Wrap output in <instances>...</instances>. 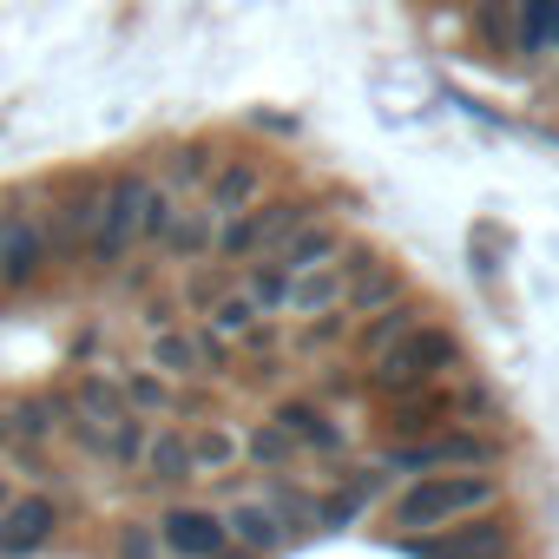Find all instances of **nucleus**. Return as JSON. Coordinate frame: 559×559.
<instances>
[{"label": "nucleus", "instance_id": "obj_17", "mask_svg": "<svg viewBox=\"0 0 559 559\" xmlns=\"http://www.w3.org/2000/svg\"><path fill=\"white\" fill-rule=\"evenodd\" d=\"M395 297H408V284H402V270L395 263H362L356 276H349V290H343V310L349 317H376L382 304H395Z\"/></svg>", "mask_w": 559, "mask_h": 559}, {"label": "nucleus", "instance_id": "obj_3", "mask_svg": "<svg viewBox=\"0 0 559 559\" xmlns=\"http://www.w3.org/2000/svg\"><path fill=\"white\" fill-rule=\"evenodd\" d=\"M145 191H152V178H145V171H132V165L106 178V191H99V224H93V243H86V257H93L99 270H119V263L132 257Z\"/></svg>", "mask_w": 559, "mask_h": 559}, {"label": "nucleus", "instance_id": "obj_27", "mask_svg": "<svg viewBox=\"0 0 559 559\" xmlns=\"http://www.w3.org/2000/svg\"><path fill=\"white\" fill-rule=\"evenodd\" d=\"M145 441H152V428L126 408V415L106 428V461H112V467H139V461H145Z\"/></svg>", "mask_w": 559, "mask_h": 559}, {"label": "nucleus", "instance_id": "obj_35", "mask_svg": "<svg viewBox=\"0 0 559 559\" xmlns=\"http://www.w3.org/2000/svg\"><path fill=\"white\" fill-rule=\"evenodd\" d=\"M211 559H257V552H250V546H230V539H224V546H217Z\"/></svg>", "mask_w": 559, "mask_h": 559}, {"label": "nucleus", "instance_id": "obj_33", "mask_svg": "<svg viewBox=\"0 0 559 559\" xmlns=\"http://www.w3.org/2000/svg\"><path fill=\"white\" fill-rule=\"evenodd\" d=\"M243 454L257 461V467H284L290 454H297V441L276 428V421H263V428H250V441H243Z\"/></svg>", "mask_w": 559, "mask_h": 559}, {"label": "nucleus", "instance_id": "obj_24", "mask_svg": "<svg viewBox=\"0 0 559 559\" xmlns=\"http://www.w3.org/2000/svg\"><path fill=\"white\" fill-rule=\"evenodd\" d=\"M67 408H73L67 395H27V402L8 415V428H14V441H47V435L67 421Z\"/></svg>", "mask_w": 559, "mask_h": 559}, {"label": "nucleus", "instance_id": "obj_6", "mask_svg": "<svg viewBox=\"0 0 559 559\" xmlns=\"http://www.w3.org/2000/svg\"><path fill=\"white\" fill-rule=\"evenodd\" d=\"M408 546L421 559H507L513 552V520L507 513H467V520H448L435 533H408Z\"/></svg>", "mask_w": 559, "mask_h": 559}, {"label": "nucleus", "instance_id": "obj_8", "mask_svg": "<svg viewBox=\"0 0 559 559\" xmlns=\"http://www.w3.org/2000/svg\"><path fill=\"white\" fill-rule=\"evenodd\" d=\"M493 441L487 435H415L389 448V467L402 474H441V467H493Z\"/></svg>", "mask_w": 559, "mask_h": 559}, {"label": "nucleus", "instance_id": "obj_29", "mask_svg": "<svg viewBox=\"0 0 559 559\" xmlns=\"http://www.w3.org/2000/svg\"><path fill=\"white\" fill-rule=\"evenodd\" d=\"M73 408L112 428V421L126 415V389H119V382H106V376H86V382H80V395H73Z\"/></svg>", "mask_w": 559, "mask_h": 559}, {"label": "nucleus", "instance_id": "obj_23", "mask_svg": "<svg viewBox=\"0 0 559 559\" xmlns=\"http://www.w3.org/2000/svg\"><path fill=\"white\" fill-rule=\"evenodd\" d=\"M546 47H559V0H520V27H513V53L539 60Z\"/></svg>", "mask_w": 559, "mask_h": 559}, {"label": "nucleus", "instance_id": "obj_22", "mask_svg": "<svg viewBox=\"0 0 559 559\" xmlns=\"http://www.w3.org/2000/svg\"><path fill=\"white\" fill-rule=\"evenodd\" d=\"M211 165H217V152L204 145V139H191V145H171L165 152V171H158V185L165 191H204V178H211Z\"/></svg>", "mask_w": 559, "mask_h": 559}, {"label": "nucleus", "instance_id": "obj_30", "mask_svg": "<svg viewBox=\"0 0 559 559\" xmlns=\"http://www.w3.org/2000/svg\"><path fill=\"white\" fill-rule=\"evenodd\" d=\"M284 290H290V276L276 270L270 257H263V263H250V276H243V297H250L263 317H270V310H284Z\"/></svg>", "mask_w": 559, "mask_h": 559}, {"label": "nucleus", "instance_id": "obj_18", "mask_svg": "<svg viewBox=\"0 0 559 559\" xmlns=\"http://www.w3.org/2000/svg\"><path fill=\"white\" fill-rule=\"evenodd\" d=\"M513 27H520V0H474V47L487 60H513Z\"/></svg>", "mask_w": 559, "mask_h": 559}, {"label": "nucleus", "instance_id": "obj_9", "mask_svg": "<svg viewBox=\"0 0 559 559\" xmlns=\"http://www.w3.org/2000/svg\"><path fill=\"white\" fill-rule=\"evenodd\" d=\"M263 198V165L257 158H217L211 165V178H204V191H198V204L224 224V217H237V211H250Z\"/></svg>", "mask_w": 559, "mask_h": 559}, {"label": "nucleus", "instance_id": "obj_7", "mask_svg": "<svg viewBox=\"0 0 559 559\" xmlns=\"http://www.w3.org/2000/svg\"><path fill=\"white\" fill-rule=\"evenodd\" d=\"M47 270H53L47 224L34 211H8V217H0V290H34Z\"/></svg>", "mask_w": 559, "mask_h": 559}, {"label": "nucleus", "instance_id": "obj_10", "mask_svg": "<svg viewBox=\"0 0 559 559\" xmlns=\"http://www.w3.org/2000/svg\"><path fill=\"white\" fill-rule=\"evenodd\" d=\"M53 526H60V507H53L47 493L8 500V507H0V552H8V559H27V552H40V546L53 539Z\"/></svg>", "mask_w": 559, "mask_h": 559}, {"label": "nucleus", "instance_id": "obj_36", "mask_svg": "<svg viewBox=\"0 0 559 559\" xmlns=\"http://www.w3.org/2000/svg\"><path fill=\"white\" fill-rule=\"evenodd\" d=\"M8 441H14V428H8V415H0V448H8Z\"/></svg>", "mask_w": 559, "mask_h": 559}, {"label": "nucleus", "instance_id": "obj_5", "mask_svg": "<svg viewBox=\"0 0 559 559\" xmlns=\"http://www.w3.org/2000/svg\"><path fill=\"white\" fill-rule=\"evenodd\" d=\"M99 191H106L99 171H73V178L53 185V211H47V257H53V263H80V250L93 243Z\"/></svg>", "mask_w": 559, "mask_h": 559}, {"label": "nucleus", "instance_id": "obj_25", "mask_svg": "<svg viewBox=\"0 0 559 559\" xmlns=\"http://www.w3.org/2000/svg\"><path fill=\"white\" fill-rule=\"evenodd\" d=\"M145 474H152L158 487H178V480H191V448H185V435H178V428L145 441Z\"/></svg>", "mask_w": 559, "mask_h": 559}, {"label": "nucleus", "instance_id": "obj_31", "mask_svg": "<svg viewBox=\"0 0 559 559\" xmlns=\"http://www.w3.org/2000/svg\"><path fill=\"white\" fill-rule=\"evenodd\" d=\"M257 317H263V310H257L243 290H230V297H217V304H211V336H250V330H257Z\"/></svg>", "mask_w": 559, "mask_h": 559}, {"label": "nucleus", "instance_id": "obj_20", "mask_svg": "<svg viewBox=\"0 0 559 559\" xmlns=\"http://www.w3.org/2000/svg\"><path fill=\"white\" fill-rule=\"evenodd\" d=\"M415 323H428V310H421V304H408V297H395V304H382L376 317H362L356 349H362V356H382V349H389V343H402Z\"/></svg>", "mask_w": 559, "mask_h": 559}, {"label": "nucleus", "instance_id": "obj_21", "mask_svg": "<svg viewBox=\"0 0 559 559\" xmlns=\"http://www.w3.org/2000/svg\"><path fill=\"white\" fill-rule=\"evenodd\" d=\"M224 533H237V546H250V552H276V546H284V520L270 513V500H243V507H230Z\"/></svg>", "mask_w": 559, "mask_h": 559}, {"label": "nucleus", "instance_id": "obj_1", "mask_svg": "<svg viewBox=\"0 0 559 559\" xmlns=\"http://www.w3.org/2000/svg\"><path fill=\"white\" fill-rule=\"evenodd\" d=\"M376 369H369V389L376 395H408V389H428V382H441L454 362H461V343H454V330H441V323H415L402 343H389L382 356H369Z\"/></svg>", "mask_w": 559, "mask_h": 559}, {"label": "nucleus", "instance_id": "obj_14", "mask_svg": "<svg viewBox=\"0 0 559 559\" xmlns=\"http://www.w3.org/2000/svg\"><path fill=\"white\" fill-rule=\"evenodd\" d=\"M204 362H224L217 336H191V330H152V369H158V376H198Z\"/></svg>", "mask_w": 559, "mask_h": 559}, {"label": "nucleus", "instance_id": "obj_12", "mask_svg": "<svg viewBox=\"0 0 559 559\" xmlns=\"http://www.w3.org/2000/svg\"><path fill=\"white\" fill-rule=\"evenodd\" d=\"M158 539H165L178 559H211L230 533H224V520L204 513V507H171V513L158 520Z\"/></svg>", "mask_w": 559, "mask_h": 559}, {"label": "nucleus", "instance_id": "obj_37", "mask_svg": "<svg viewBox=\"0 0 559 559\" xmlns=\"http://www.w3.org/2000/svg\"><path fill=\"white\" fill-rule=\"evenodd\" d=\"M0 507H8V480H0Z\"/></svg>", "mask_w": 559, "mask_h": 559}, {"label": "nucleus", "instance_id": "obj_2", "mask_svg": "<svg viewBox=\"0 0 559 559\" xmlns=\"http://www.w3.org/2000/svg\"><path fill=\"white\" fill-rule=\"evenodd\" d=\"M493 493H500V480L493 474H421L402 500H395V526L402 533H435V526H448V520H467V513H480V507H493Z\"/></svg>", "mask_w": 559, "mask_h": 559}, {"label": "nucleus", "instance_id": "obj_34", "mask_svg": "<svg viewBox=\"0 0 559 559\" xmlns=\"http://www.w3.org/2000/svg\"><path fill=\"white\" fill-rule=\"evenodd\" d=\"M126 559H152V533H145V526L126 533Z\"/></svg>", "mask_w": 559, "mask_h": 559}, {"label": "nucleus", "instance_id": "obj_32", "mask_svg": "<svg viewBox=\"0 0 559 559\" xmlns=\"http://www.w3.org/2000/svg\"><path fill=\"white\" fill-rule=\"evenodd\" d=\"M119 389H126V408L132 415H165L171 408V376H158V369L152 376H126Z\"/></svg>", "mask_w": 559, "mask_h": 559}, {"label": "nucleus", "instance_id": "obj_4", "mask_svg": "<svg viewBox=\"0 0 559 559\" xmlns=\"http://www.w3.org/2000/svg\"><path fill=\"white\" fill-rule=\"evenodd\" d=\"M317 217V204L310 198H257L250 211H237V217H224L217 224V257H270L276 243H284L297 224H310Z\"/></svg>", "mask_w": 559, "mask_h": 559}, {"label": "nucleus", "instance_id": "obj_11", "mask_svg": "<svg viewBox=\"0 0 559 559\" xmlns=\"http://www.w3.org/2000/svg\"><path fill=\"white\" fill-rule=\"evenodd\" d=\"M343 290H349V263H343V250H336L330 263H317V270H297V276H290L284 310H290V317H323V310H336V304H343Z\"/></svg>", "mask_w": 559, "mask_h": 559}, {"label": "nucleus", "instance_id": "obj_16", "mask_svg": "<svg viewBox=\"0 0 559 559\" xmlns=\"http://www.w3.org/2000/svg\"><path fill=\"white\" fill-rule=\"evenodd\" d=\"M270 421L284 428L297 448H317V454H343V428L323 415V402H284V408L270 415Z\"/></svg>", "mask_w": 559, "mask_h": 559}, {"label": "nucleus", "instance_id": "obj_38", "mask_svg": "<svg viewBox=\"0 0 559 559\" xmlns=\"http://www.w3.org/2000/svg\"><path fill=\"white\" fill-rule=\"evenodd\" d=\"M0 217H8V211H0Z\"/></svg>", "mask_w": 559, "mask_h": 559}, {"label": "nucleus", "instance_id": "obj_15", "mask_svg": "<svg viewBox=\"0 0 559 559\" xmlns=\"http://www.w3.org/2000/svg\"><path fill=\"white\" fill-rule=\"evenodd\" d=\"M389 402H395V408H389V428H395L402 441H415V435H441L448 415H454V402L441 395V382L408 389V395H389Z\"/></svg>", "mask_w": 559, "mask_h": 559}, {"label": "nucleus", "instance_id": "obj_19", "mask_svg": "<svg viewBox=\"0 0 559 559\" xmlns=\"http://www.w3.org/2000/svg\"><path fill=\"white\" fill-rule=\"evenodd\" d=\"M211 243H217V217L204 211V204H185L178 217H171V230H165V257H178V263H198V257H211Z\"/></svg>", "mask_w": 559, "mask_h": 559}, {"label": "nucleus", "instance_id": "obj_13", "mask_svg": "<svg viewBox=\"0 0 559 559\" xmlns=\"http://www.w3.org/2000/svg\"><path fill=\"white\" fill-rule=\"evenodd\" d=\"M336 250H343V230H336V224H323V217H310V224H297L284 243L270 250V263L284 270V276H297V270H317V263H330Z\"/></svg>", "mask_w": 559, "mask_h": 559}, {"label": "nucleus", "instance_id": "obj_28", "mask_svg": "<svg viewBox=\"0 0 559 559\" xmlns=\"http://www.w3.org/2000/svg\"><path fill=\"white\" fill-rule=\"evenodd\" d=\"M185 211V198L178 191H165L158 178H152V191H145V211H139V243H165V230H171V217Z\"/></svg>", "mask_w": 559, "mask_h": 559}, {"label": "nucleus", "instance_id": "obj_26", "mask_svg": "<svg viewBox=\"0 0 559 559\" xmlns=\"http://www.w3.org/2000/svg\"><path fill=\"white\" fill-rule=\"evenodd\" d=\"M185 448H191V474H224L230 461H237V435L230 428H198V435H185Z\"/></svg>", "mask_w": 559, "mask_h": 559}]
</instances>
